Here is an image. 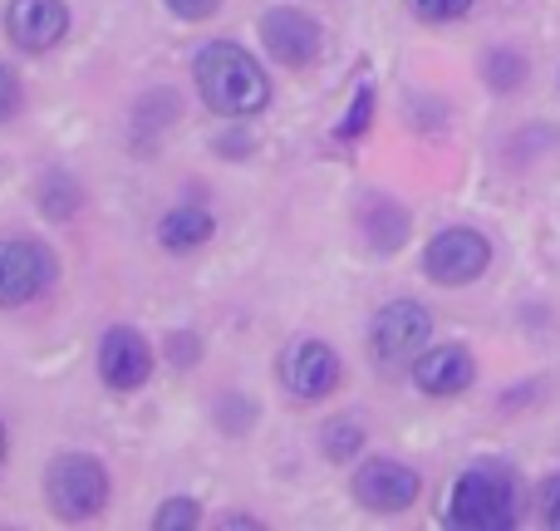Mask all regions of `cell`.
Here are the masks:
<instances>
[{
  "label": "cell",
  "instance_id": "obj_1",
  "mask_svg": "<svg viewBox=\"0 0 560 531\" xmlns=\"http://www.w3.org/2000/svg\"><path fill=\"white\" fill-rule=\"evenodd\" d=\"M197 89L226 118H246L271 104V84H266L261 65L232 39H217V45H207L197 55Z\"/></svg>",
  "mask_w": 560,
  "mask_h": 531
},
{
  "label": "cell",
  "instance_id": "obj_2",
  "mask_svg": "<svg viewBox=\"0 0 560 531\" xmlns=\"http://www.w3.org/2000/svg\"><path fill=\"white\" fill-rule=\"evenodd\" d=\"M447 522L467 527V531L516 527V483H512V473H502V467H492V463L463 473L453 483V497H447Z\"/></svg>",
  "mask_w": 560,
  "mask_h": 531
},
{
  "label": "cell",
  "instance_id": "obj_3",
  "mask_svg": "<svg viewBox=\"0 0 560 531\" xmlns=\"http://www.w3.org/2000/svg\"><path fill=\"white\" fill-rule=\"evenodd\" d=\"M45 497L65 522H79V517H94L98 507L108 503V477H104V467L84 453L55 458L45 473Z\"/></svg>",
  "mask_w": 560,
  "mask_h": 531
},
{
  "label": "cell",
  "instance_id": "obj_4",
  "mask_svg": "<svg viewBox=\"0 0 560 531\" xmlns=\"http://www.w3.org/2000/svg\"><path fill=\"white\" fill-rule=\"evenodd\" d=\"M428 335H433V315L418 300H388L374 315V330H369L378 365H408V359H418Z\"/></svg>",
  "mask_w": 560,
  "mask_h": 531
},
{
  "label": "cell",
  "instance_id": "obj_5",
  "mask_svg": "<svg viewBox=\"0 0 560 531\" xmlns=\"http://www.w3.org/2000/svg\"><path fill=\"white\" fill-rule=\"evenodd\" d=\"M492 262V246H487V236L467 232V227H453V232L433 236L428 242V256H423V270L438 280V286H467V280H477Z\"/></svg>",
  "mask_w": 560,
  "mask_h": 531
},
{
  "label": "cell",
  "instance_id": "obj_6",
  "mask_svg": "<svg viewBox=\"0 0 560 531\" xmlns=\"http://www.w3.org/2000/svg\"><path fill=\"white\" fill-rule=\"evenodd\" d=\"M280 379H285V389L295 399H325L339 384V359L319 339H295L285 349V359H280Z\"/></svg>",
  "mask_w": 560,
  "mask_h": 531
},
{
  "label": "cell",
  "instance_id": "obj_7",
  "mask_svg": "<svg viewBox=\"0 0 560 531\" xmlns=\"http://www.w3.org/2000/svg\"><path fill=\"white\" fill-rule=\"evenodd\" d=\"M5 30L20 49L39 55V49H55L69 35V10L59 0H10L5 5Z\"/></svg>",
  "mask_w": 560,
  "mask_h": 531
},
{
  "label": "cell",
  "instance_id": "obj_8",
  "mask_svg": "<svg viewBox=\"0 0 560 531\" xmlns=\"http://www.w3.org/2000/svg\"><path fill=\"white\" fill-rule=\"evenodd\" d=\"M148 369H153V355H148L143 335L128 325L108 330L104 345H98V374H104V384L118 389V394H128V389L148 384Z\"/></svg>",
  "mask_w": 560,
  "mask_h": 531
},
{
  "label": "cell",
  "instance_id": "obj_9",
  "mask_svg": "<svg viewBox=\"0 0 560 531\" xmlns=\"http://www.w3.org/2000/svg\"><path fill=\"white\" fill-rule=\"evenodd\" d=\"M354 497L369 512H404L418 497V473H408L404 463H388V458H374L354 473Z\"/></svg>",
  "mask_w": 560,
  "mask_h": 531
},
{
  "label": "cell",
  "instance_id": "obj_10",
  "mask_svg": "<svg viewBox=\"0 0 560 531\" xmlns=\"http://www.w3.org/2000/svg\"><path fill=\"white\" fill-rule=\"evenodd\" d=\"M261 39H266V49H271L276 65L300 69V65H310V59H315L319 25L310 15H300V10L280 5V10H266V15H261Z\"/></svg>",
  "mask_w": 560,
  "mask_h": 531
},
{
  "label": "cell",
  "instance_id": "obj_11",
  "mask_svg": "<svg viewBox=\"0 0 560 531\" xmlns=\"http://www.w3.org/2000/svg\"><path fill=\"white\" fill-rule=\"evenodd\" d=\"M49 286V256L30 242H0V305H25Z\"/></svg>",
  "mask_w": 560,
  "mask_h": 531
},
{
  "label": "cell",
  "instance_id": "obj_12",
  "mask_svg": "<svg viewBox=\"0 0 560 531\" xmlns=\"http://www.w3.org/2000/svg\"><path fill=\"white\" fill-rule=\"evenodd\" d=\"M413 379L423 394H438V399L463 394V389L472 384V355H467V349H453V345L428 349V355H418Z\"/></svg>",
  "mask_w": 560,
  "mask_h": 531
},
{
  "label": "cell",
  "instance_id": "obj_13",
  "mask_svg": "<svg viewBox=\"0 0 560 531\" xmlns=\"http://www.w3.org/2000/svg\"><path fill=\"white\" fill-rule=\"evenodd\" d=\"M212 232H217V222H212V212H202V207H177V212L163 217L167 252H192V246H202Z\"/></svg>",
  "mask_w": 560,
  "mask_h": 531
},
{
  "label": "cell",
  "instance_id": "obj_14",
  "mask_svg": "<svg viewBox=\"0 0 560 531\" xmlns=\"http://www.w3.org/2000/svg\"><path fill=\"white\" fill-rule=\"evenodd\" d=\"M364 236H369V246L374 252H398L404 246V236H408V217H404V207H394V203H369L364 207Z\"/></svg>",
  "mask_w": 560,
  "mask_h": 531
},
{
  "label": "cell",
  "instance_id": "obj_15",
  "mask_svg": "<svg viewBox=\"0 0 560 531\" xmlns=\"http://www.w3.org/2000/svg\"><path fill=\"white\" fill-rule=\"evenodd\" d=\"M359 443H364V434H359V424H349V418H335V424L325 428V458H335V463L354 458Z\"/></svg>",
  "mask_w": 560,
  "mask_h": 531
},
{
  "label": "cell",
  "instance_id": "obj_16",
  "mask_svg": "<svg viewBox=\"0 0 560 531\" xmlns=\"http://www.w3.org/2000/svg\"><path fill=\"white\" fill-rule=\"evenodd\" d=\"M369 114H374V89L364 84V89L354 94V114L339 124V138H359V134H364V128H369Z\"/></svg>",
  "mask_w": 560,
  "mask_h": 531
},
{
  "label": "cell",
  "instance_id": "obj_17",
  "mask_svg": "<svg viewBox=\"0 0 560 531\" xmlns=\"http://www.w3.org/2000/svg\"><path fill=\"white\" fill-rule=\"evenodd\" d=\"M197 517H202V512H197L192 497H173V503L158 512V527H163V531H173V527H197Z\"/></svg>",
  "mask_w": 560,
  "mask_h": 531
},
{
  "label": "cell",
  "instance_id": "obj_18",
  "mask_svg": "<svg viewBox=\"0 0 560 531\" xmlns=\"http://www.w3.org/2000/svg\"><path fill=\"white\" fill-rule=\"evenodd\" d=\"M522 74H526V69H522V59H516V55H506V49H502V55H492V59H487V79H492L497 89H512Z\"/></svg>",
  "mask_w": 560,
  "mask_h": 531
},
{
  "label": "cell",
  "instance_id": "obj_19",
  "mask_svg": "<svg viewBox=\"0 0 560 531\" xmlns=\"http://www.w3.org/2000/svg\"><path fill=\"white\" fill-rule=\"evenodd\" d=\"M59 187H65V177H49V183H45V212L49 217H69V212H74V203H79V193H74V187H69V193H59Z\"/></svg>",
  "mask_w": 560,
  "mask_h": 531
},
{
  "label": "cell",
  "instance_id": "obj_20",
  "mask_svg": "<svg viewBox=\"0 0 560 531\" xmlns=\"http://www.w3.org/2000/svg\"><path fill=\"white\" fill-rule=\"evenodd\" d=\"M467 5H472V0H413V10L428 20H457Z\"/></svg>",
  "mask_w": 560,
  "mask_h": 531
},
{
  "label": "cell",
  "instance_id": "obj_21",
  "mask_svg": "<svg viewBox=\"0 0 560 531\" xmlns=\"http://www.w3.org/2000/svg\"><path fill=\"white\" fill-rule=\"evenodd\" d=\"M541 517H546V527L560 531V477H546V487H541Z\"/></svg>",
  "mask_w": 560,
  "mask_h": 531
},
{
  "label": "cell",
  "instance_id": "obj_22",
  "mask_svg": "<svg viewBox=\"0 0 560 531\" xmlns=\"http://www.w3.org/2000/svg\"><path fill=\"white\" fill-rule=\"evenodd\" d=\"M217 5H222V0H167V10L183 15V20H207Z\"/></svg>",
  "mask_w": 560,
  "mask_h": 531
},
{
  "label": "cell",
  "instance_id": "obj_23",
  "mask_svg": "<svg viewBox=\"0 0 560 531\" xmlns=\"http://www.w3.org/2000/svg\"><path fill=\"white\" fill-rule=\"evenodd\" d=\"M20 104V89H15V74H10L5 65H0V118H10Z\"/></svg>",
  "mask_w": 560,
  "mask_h": 531
},
{
  "label": "cell",
  "instance_id": "obj_24",
  "mask_svg": "<svg viewBox=\"0 0 560 531\" xmlns=\"http://www.w3.org/2000/svg\"><path fill=\"white\" fill-rule=\"evenodd\" d=\"M173 359H177V365H192V359H197V339L192 335H173Z\"/></svg>",
  "mask_w": 560,
  "mask_h": 531
},
{
  "label": "cell",
  "instance_id": "obj_25",
  "mask_svg": "<svg viewBox=\"0 0 560 531\" xmlns=\"http://www.w3.org/2000/svg\"><path fill=\"white\" fill-rule=\"evenodd\" d=\"M222 527H256V517H242V512H232V517H222Z\"/></svg>",
  "mask_w": 560,
  "mask_h": 531
},
{
  "label": "cell",
  "instance_id": "obj_26",
  "mask_svg": "<svg viewBox=\"0 0 560 531\" xmlns=\"http://www.w3.org/2000/svg\"><path fill=\"white\" fill-rule=\"evenodd\" d=\"M0 458H5V428H0Z\"/></svg>",
  "mask_w": 560,
  "mask_h": 531
}]
</instances>
